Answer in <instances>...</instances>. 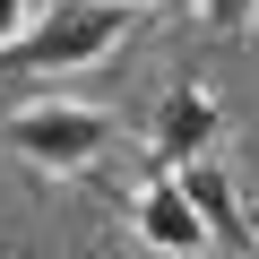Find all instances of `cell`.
<instances>
[{
  "label": "cell",
  "mask_w": 259,
  "mask_h": 259,
  "mask_svg": "<svg viewBox=\"0 0 259 259\" xmlns=\"http://www.w3.org/2000/svg\"><path fill=\"white\" fill-rule=\"evenodd\" d=\"M139 26V9L121 0H52V9L26 18V35L0 44V69H26V78H61V69H95L121 52V35Z\"/></svg>",
  "instance_id": "1"
},
{
  "label": "cell",
  "mask_w": 259,
  "mask_h": 259,
  "mask_svg": "<svg viewBox=\"0 0 259 259\" xmlns=\"http://www.w3.org/2000/svg\"><path fill=\"white\" fill-rule=\"evenodd\" d=\"M112 112H95V104H78V95H52V104H18L9 121H0V147H9L26 173H52V182H69V173H87V164H104L112 156Z\"/></svg>",
  "instance_id": "2"
},
{
  "label": "cell",
  "mask_w": 259,
  "mask_h": 259,
  "mask_svg": "<svg viewBox=\"0 0 259 259\" xmlns=\"http://www.w3.org/2000/svg\"><path fill=\"white\" fill-rule=\"evenodd\" d=\"M207 147H225V104H216L199 78L164 87V104H156V121H147V156H156V164H182V156H207Z\"/></svg>",
  "instance_id": "3"
},
{
  "label": "cell",
  "mask_w": 259,
  "mask_h": 259,
  "mask_svg": "<svg viewBox=\"0 0 259 259\" xmlns=\"http://www.w3.org/2000/svg\"><path fill=\"white\" fill-rule=\"evenodd\" d=\"M130 233H139L156 259H207V250H216V242H207V225H199V207L182 199V182H173V173L139 182V199H130Z\"/></svg>",
  "instance_id": "4"
},
{
  "label": "cell",
  "mask_w": 259,
  "mask_h": 259,
  "mask_svg": "<svg viewBox=\"0 0 259 259\" xmlns=\"http://www.w3.org/2000/svg\"><path fill=\"white\" fill-rule=\"evenodd\" d=\"M173 182H182V199L199 207V225H207V242L216 250H233L242 242V190H233V164L207 147V156H182V164H164Z\"/></svg>",
  "instance_id": "5"
},
{
  "label": "cell",
  "mask_w": 259,
  "mask_h": 259,
  "mask_svg": "<svg viewBox=\"0 0 259 259\" xmlns=\"http://www.w3.org/2000/svg\"><path fill=\"white\" fill-rule=\"evenodd\" d=\"M190 9H199V26H207V35H250L259 0H190Z\"/></svg>",
  "instance_id": "6"
},
{
  "label": "cell",
  "mask_w": 259,
  "mask_h": 259,
  "mask_svg": "<svg viewBox=\"0 0 259 259\" xmlns=\"http://www.w3.org/2000/svg\"><path fill=\"white\" fill-rule=\"evenodd\" d=\"M26 18H35V0H0V44H9V35H26Z\"/></svg>",
  "instance_id": "7"
},
{
  "label": "cell",
  "mask_w": 259,
  "mask_h": 259,
  "mask_svg": "<svg viewBox=\"0 0 259 259\" xmlns=\"http://www.w3.org/2000/svg\"><path fill=\"white\" fill-rule=\"evenodd\" d=\"M121 9H156V0H121Z\"/></svg>",
  "instance_id": "8"
},
{
  "label": "cell",
  "mask_w": 259,
  "mask_h": 259,
  "mask_svg": "<svg viewBox=\"0 0 259 259\" xmlns=\"http://www.w3.org/2000/svg\"><path fill=\"white\" fill-rule=\"evenodd\" d=\"M250 259H259V242H250Z\"/></svg>",
  "instance_id": "9"
}]
</instances>
